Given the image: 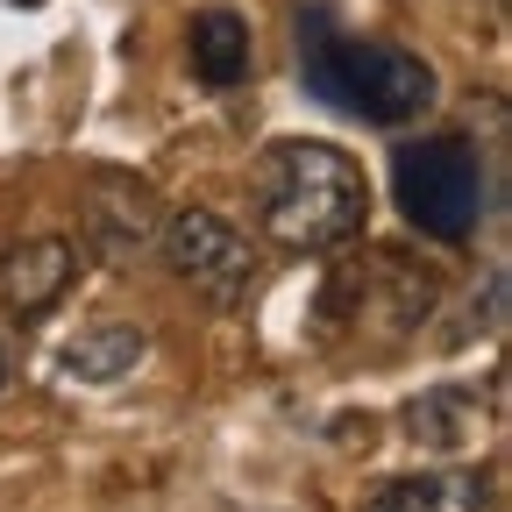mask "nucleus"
<instances>
[{
  "instance_id": "nucleus-11",
  "label": "nucleus",
  "mask_w": 512,
  "mask_h": 512,
  "mask_svg": "<svg viewBox=\"0 0 512 512\" xmlns=\"http://www.w3.org/2000/svg\"><path fill=\"white\" fill-rule=\"evenodd\" d=\"M8 370H15V356H8V342H0V392H8Z\"/></svg>"
},
{
  "instance_id": "nucleus-10",
  "label": "nucleus",
  "mask_w": 512,
  "mask_h": 512,
  "mask_svg": "<svg viewBox=\"0 0 512 512\" xmlns=\"http://www.w3.org/2000/svg\"><path fill=\"white\" fill-rule=\"evenodd\" d=\"M363 512H448V491L427 477H406V484H384Z\"/></svg>"
},
{
  "instance_id": "nucleus-2",
  "label": "nucleus",
  "mask_w": 512,
  "mask_h": 512,
  "mask_svg": "<svg viewBox=\"0 0 512 512\" xmlns=\"http://www.w3.org/2000/svg\"><path fill=\"white\" fill-rule=\"evenodd\" d=\"M299 50H306V79L320 100H335L363 121H413L427 100H434V72L413 57V50H392V43H356V36H335L328 22H299Z\"/></svg>"
},
{
  "instance_id": "nucleus-3",
  "label": "nucleus",
  "mask_w": 512,
  "mask_h": 512,
  "mask_svg": "<svg viewBox=\"0 0 512 512\" xmlns=\"http://www.w3.org/2000/svg\"><path fill=\"white\" fill-rule=\"evenodd\" d=\"M399 200H406V221L441 235V242H463L484 214V171L470 157V143L456 136H434V143H406L399 150Z\"/></svg>"
},
{
  "instance_id": "nucleus-5",
  "label": "nucleus",
  "mask_w": 512,
  "mask_h": 512,
  "mask_svg": "<svg viewBox=\"0 0 512 512\" xmlns=\"http://www.w3.org/2000/svg\"><path fill=\"white\" fill-rule=\"evenodd\" d=\"M79 221H86V249L100 256V264H143V256L157 249V228H164L150 185L121 178V171H100V178L86 185Z\"/></svg>"
},
{
  "instance_id": "nucleus-8",
  "label": "nucleus",
  "mask_w": 512,
  "mask_h": 512,
  "mask_svg": "<svg viewBox=\"0 0 512 512\" xmlns=\"http://www.w3.org/2000/svg\"><path fill=\"white\" fill-rule=\"evenodd\" d=\"M185 50H192V72H200V86H214V93H228V86L249 79V22L228 15V8L192 15Z\"/></svg>"
},
{
  "instance_id": "nucleus-9",
  "label": "nucleus",
  "mask_w": 512,
  "mask_h": 512,
  "mask_svg": "<svg viewBox=\"0 0 512 512\" xmlns=\"http://www.w3.org/2000/svg\"><path fill=\"white\" fill-rule=\"evenodd\" d=\"M477 427H484V413H477V399H463V392H427V399H413V413H406V434H413L420 448H441V456L477 448Z\"/></svg>"
},
{
  "instance_id": "nucleus-1",
  "label": "nucleus",
  "mask_w": 512,
  "mask_h": 512,
  "mask_svg": "<svg viewBox=\"0 0 512 512\" xmlns=\"http://www.w3.org/2000/svg\"><path fill=\"white\" fill-rule=\"evenodd\" d=\"M249 200H256V228L292 256H320L363 235L370 221V178L349 150L335 143H271L249 171Z\"/></svg>"
},
{
  "instance_id": "nucleus-6",
  "label": "nucleus",
  "mask_w": 512,
  "mask_h": 512,
  "mask_svg": "<svg viewBox=\"0 0 512 512\" xmlns=\"http://www.w3.org/2000/svg\"><path fill=\"white\" fill-rule=\"evenodd\" d=\"M72 278H79V242H64V235H29V242H15L0 256V299L22 320L50 313L72 292Z\"/></svg>"
},
{
  "instance_id": "nucleus-7",
  "label": "nucleus",
  "mask_w": 512,
  "mask_h": 512,
  "mask_svg": "<svg viewBox=\"0 0 512 512\" xmlns=\"http://www.w3.org/2000/svg\"><path fill=\"white\" fill-rule=\"evenodd\" d=\"M143 356H150V335L136 328V320H100V328H79L72 342L57 349V370H64V384H121L128 370H143Z\"/></svg>"
},
{
  "instance_id": "nucleus-4",
  "label": "nucleus",
  "mask_w": 512,
  "mask_h": 512,
  "mask_svg": "<svg viewBox=\"0 0 512 512\" xmlns=\"http://www.w3.org/2000/svg\"><path fill=\"white\" fill-rule=\"evenodd\" d=\"M164 264L178 271V285H192L207 306H242L256 285V249L235 221H221L214 207H185L157 228Z\"/></svg>"
}]
</instances>
